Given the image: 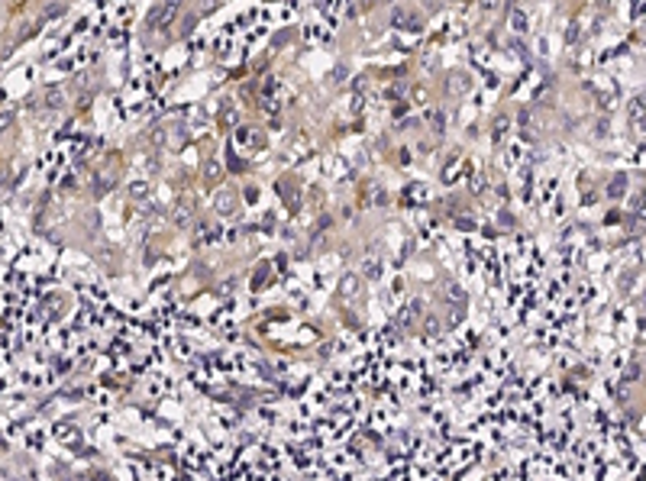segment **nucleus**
<instances>
[{"label": "nucleus", "instance_id": "nucleus-1", "mask_svg": "<svg viewBox=\"0 0 646 481\" xmlns=\"http://www.w3.org/2000/svg\"><path fill=\"white\" fill-rule=\"evenodd\" d=\"M630 113H646V94H640V97L630 104Z\"/></svg>", "mask_w": 646, "mask_h": 481}, {"label": "nucleus", "instance_id": "nucleus-2", "mask_svg": "<svg viewBox=\"0 0 646 481\" xmlns=\"http://www.w3.org/2000/svg\"><path fill=\"white\" fill-rule=\"evenodd\" d=\"M621 188H624V178H617V181H614V188H611V194H614V197H621V194H624Z\"/></svg>", "mask_w": 646, "mask_h": 481}, {"label": "nucleus", "instance_id": "nucleus-3", "mask_svg": "<svg viewBox=\"0 0 646 481\" xmlns=\"http://www.w3.org/2000/svg\"><path fill=\"white\" fill-rule=\"evenodd\" d=\"M49 104H52V107H58V104H61V94H58V91H52V94H49Z\"/></svg>", "mask_w": 646, "mask_h": 481}, {"label": "nucleus", "instance_id": "nucleus-4", "mask_svg": "<svg viewBox=\"0 0 646 481\" xmlns=\"http://www.w3.org/2000/svg\"><path fill=\"white\" fill-rule=\"evenodd\" d=\"M491 3H494V0H485V6H491Z\"/></svg>", "mask_w": 646, "mask_h": 481}]
</instances>
